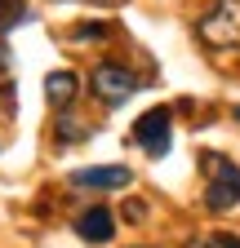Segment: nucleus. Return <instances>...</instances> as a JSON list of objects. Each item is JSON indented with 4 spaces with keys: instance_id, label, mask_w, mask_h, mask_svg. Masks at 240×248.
I'll return each mask as SVG.
<instances>
[{
    "instance_id": "f257e3e1",
    "label": "nucleus",
    "mask_w": 240,
    "mask_h": 248,
    "mask_svg": "<svg viewBox=\"0 0 240 248\" xmlns=\"http://www.w3.org/2000/svg\"><path fill=\"white\" fill-rule=\"evenodd\" d=\"M205 173H209V186H205V204L214 213H227L240 204V169L227 160V155H205Z\"/></svg>"
},
{
    "instance_id": "f03ea898",
    "label": "nucleus",
    "mask_w": 240,
    "mask_h": 248,
    "mask_svg": "<svg viewBox=\"0 0 240 248\" xmlns=\"http://www.w3.org/2000/svg\"><path fill=\"white\" fill-rule=\"evenodd\" d=\"M200 36L214 49H240V0H218V5L205 14Z\"/></svg>"
},
{
    "instance_id": "7ed1b4c3",
    "label": "nucleus",
    "mask_w": 240,
    "mask_h": 248,
    "mask_svg": "<svg viewBox=\"0 0 240 248\" xmlns=\"http://www.w3.org/2000/svg\"><path fill=\"white\" fill-rule=\"evenodd\" d=\"M89 84H94V98H103L107 107H120V102L138 89V80H134L125 67H116V62H98L94 76H89Z\"/></svg>"
},
{
    "instance_id": "20e7f679",
    "label": "nucleus",
    "mask_w": 240,
    "mask_h": 248,
    "mask_svg": "<svg viewBox=\"0 0 240 248\" xmlns=\"http://www.w3.org/2000/svg\"><path fill=\"white\" fill-rule=\"evenodd\" d=\"M134 138H138V146L152 155V160L169 155V107H152L147 115H138Z\"/></svg>"
},
{
    "instance_id": "39448f33",
    "label": "nucleus",
    "mask_w": 240,
    "mask_h": 248,
    "mask_svg": "<svg viewBox=\"0 0 240 248\" xmlns=\"http://www.w3.org/2000/svg\"><path fill=\"white\" fill-rule=\"evenodd\" d=\"M76 231H80V239H89V244H107V239L116 235V222H111L107 208H89V213H80Z\"/></svg>"
},
{
    "instance_id": "423d86ee",
    "label": "nucleus",
    "mask_w": 240,
    "mask_h": 248,
    "mask_svg": "<svg viewBox=\"0 0 240 248\" xmlns=\"http://www.w3.org/2000/svg\"><path fill=\"white\" fill-rule=\"evenodd\" d=\"M76 186H98V191H116V186H129V169H76L71 173Z\"/></svg>"
},
{
    "instance_id": "0eeeda50",
    "label": "nucleus",
    "mask_w": 240,
    "mask_h": 248,
    "mask_svg": "<svg viewBox=\"0 0 240 248\" xmlns=\"http://www.w3.org/2000/svg\"><path fill=\"white\" fill-rule=\"evenodd\" d=\"M45 98H49L53 107H67V102L76 98V76H71V71H53V76L45 80Z\"/></svg>"
},
{
    "instance_id": "6e6552de",
    "label": "nucleus",
    "mask_w": 240,
    "mask_h": 248,
    "mask_svg": "<svg viewBox=\"0 0 240 248\" xmlns=\"http://www.w3.org/2000/svg\"><path fill=\"white\" fill-rule=\"evenodd\" d=\"M27 18V9H22V0H0V31H14L18 22Z\"/></svg>"
},
{
    "instance_id": "1a4fd4ad",
    "label": "nucleus",
    "mask_w": 240,
    "mask_h": 248,
    "mask_svg": "<svg viewBox=\"0 0 240 248\" xmlns=\"http://www.w3.org/2000/svg\"><path fill=\"white\" fill-rule=\"evenodd\" d=\"M218 248H240V239H236V235H227V239H218Z\"/></svg>"
},
{
    "instance_id": "9d476101",
    "label": "nucleus",
    "mask_w": 240,
    "mask_h": 248,
    "mask_svg": "<svg viewBox=\"0 0 240 248\" xmlns=\"http://www.w3.org/2000/svg\"><path fill=\"white\" fill-rule=\"evenodd\" d=\"M236 120H240V107H236Z\"/></svg>"
}]
</instances>
